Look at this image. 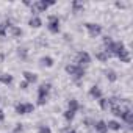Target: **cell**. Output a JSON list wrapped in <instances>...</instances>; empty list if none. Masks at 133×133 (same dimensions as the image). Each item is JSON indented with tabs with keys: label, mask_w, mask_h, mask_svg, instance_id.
Instances as JSON below:
<instances>
[{
	"label": "cell",
	"mask_w": 133,
	"mask_h": 133,
	"mask_svg": "<svg viewBox=\"0 0 133 133\" xmlns=\"http://www.w3.org/2000/svg\"><path fill=\"white\" fill-rule=\"evenodd\" d=\"M50 89H52V85L50 83H42L38 88V105H45L47 97L50 94Z\"/></svg>",
	"instance_id": "obj_1"
},
{
	"label": "cell",
	"mask_w": 133,
	"mask_h": 133,
	"mask_svg": "<svg viewBox=\"0 0 133 133\" xmlns=\"http://www.w3.org/2000/svg\"><path fill=\"white\" fill-rule=\"evenodd\" d=\"M66 72L74 78H83L85 77V69L77 66V64H68L66 66Z\"/></svg>",
	"instance_id": "obj_2"
},
{
	"label": "cell",
	"mask_w": 133,
	"mask_h": 133,
	"mask_svg": "<svg viewBox=\"0 0 133 133\" xmlns=\"http://www.w3.org/2000/svg\"><path fill=\"white\" fill-rule=\"evenodd\" d=\"M52 5H55V2L53 0H38V2H35V3H31V11H35V13H42V11H45L49 6H52Z\"/></svg>",
	"instance_id": "obj_3"
},
{
	"label": "cell",
	"mask_w": 133,
	"mask_h": 133,
	"mask_svg": "<svg viewBox=\"0 0 133 133\" xmlns=\"http://www.w3.org/2000/svg\"><path fill=\"white\" fill-rule=\"evenodd\" d=\"M47 28H49V31L53 33V35L59 33V19H58V16H49Z\"/></svg>",
	"instance_id": "obj_4"
},
{
	"label": "cell",
	"mask_w": 133,
	"mask_h": 133,
	"mask_svg": "<svg viewBox=\"0 0 133 133\" xmlns=\"http://www.w3.org/2000/svg\"><path fill=\"white\" fill-rule=\"evenodd\" d=\"M91 63V56L88 52H80L78 56H77V66H80V68H86V66Z\"/></svg>",
	"instance_id": "obj_5"
},
{
	"label": "cell",
	"mask_w": 133,
	"mask_h": 133,
	"mask_svg": "<svg viewBox=\"0 0 133 133\" xmlns=\"http://www.w3.org/2000/svg\"><path fill=\"white\" fill-rule=\"evenodd\" d=\"M33 110H35L33 103H17L16 105V113L17 114H28V113H33Z\"/></svg>",
	"instance_id": "obj_6"
},
{
	"label": "cell",
	"mask_w": 133,
	"mask_h": 133,
	"mask_svg": "<svg viewBox=\"0 0 133 133\" xmlns=\"http://www.w3.org/2000/svg\"><path fill=\"white\" fill-rule=\"evenodd\" d=\"M85 27H86V30H88L91 38H97L102 33V27L97 25V24H85Z\"/></svg>",
	"instance_id": "obj_7"
},
{
	"label": "cell",
	"mask_w": 133,
	"mask_h": 133,
	"mask_svg": "<svg viewBox=\"0 0 133 133\" xmlns=\"http://www.w3.org/2000/svg\"><path fill=\"white\" fill-rule=\"evenodd\" d=\"M121 119H122L125 124L131 125V124H133V113H131V110H130V108H124V111H122V114H121Z\"/></svg>",
	"instance_id": "obj_8"
},
{
	"label": "cell",
	"mask_w": 133,
	"mask_h": 133,
	"mask_svg": "<svg viewBox=\"0 0 133 133\" xmlns=\"http://www.w3.org/2000/svg\"><path fill=\"white\" fill-rule=\"evenodd\" d=\"M92 127L96 128L97 133H107L108 131V127H107V122L105 121H97V122H94Z\"/></svg>",
	"instance_id": "obj_9"
},
{
	"label": "cell",
	"mask_w": 133,
	"mask_h": 133,
	"mask_svg": "<svg viewBox=\"0 0 133 133\" xmlns=\"http://www.w3.org/2000/svg\"><path fill=\"white\" fill-rule=\"evenodd\" d=\"M22 75H24V78H25L27 83H36V80H38V75L33 74V72H28V71H25Z\"/></svg>",
	"instance_id": "obj_10"
},
{
	"label": "cell",
	"mask_w": 133,
	"mask_h": 133,
	"mask_svg": "<svg viewBox=\"0 0 133 133\" xmlns=\"http://www.w3.org/2000/svg\"><path fill=\"white\" fill-rule=\"evenodd\" d=\"M89 96L91 97H94V99H102V91H100V88L99 86H92L91 89H89Z\"/></svg>",
	"instance_id": "obj_11"
},
{
	"label": "cell",
	"mask_w": 133,
	"mask_h": 133,
	"mask_svg": "<svg viewBox=\"0 0 133 133\" xmlns=\"http://www.w3.org/2000/svg\"><path fill=\"white\" fill-rule=\"evenodd\" d=\"M28 25H30V27H33V28H39V27L42 25V21H41L38 16H33V17L28 21Z\"/></svg>",
	"instance_id": "obj_12"
},
{
	"label": "cell",
	"mask_w": 133,
	"mask_h": 133,
	"mask_svg": "<svg viewBox=\"0 0 133 133\" xmlns=\"http://www.w3.org/2000/svg\"><path fill=\"white\" fill-rule=\"evenodd\" d=\"M117 58H119L122 63H130V52H128L127 49H124V50L117 55Z\"/></svg>",
	"instance_id": "obj_13"
},
{
	"label": "cell",
	"mask_w": 133,
	"mask_h": 133,
	"mask_svg": "<svg viewBox=\"0 0 133 133\" xmlns=\"http://www.w3.org/2000/svg\"><path fill=\"white\" fill-rule=\"evenodd\" d=\"M105 77H107V80L108 82H116L117 80V75H116V72L113 71V69H108V71H105Z\"/></svg>",
	"instance_id": "obj_14"
},
{
	"label": "cell",
	"mask_w": 133,
	"mask_h": 133,
	"mask_svg": "<svg viewBox=\"0 0 133 133\" xmlns=\"http://www.w3.org/2000/svg\"><path fill=\"white\" fill-rule=\"evenodd\" d=\"M68 110H71V111H74V113H77L78 110H80V105H78V102L75 100V99H71L69 100V103H68Z\"/></svg>",
	"instance_id": "obj_15"
},
{
	"label": "cell",
	"mask_w": 133,
	"mask_h": 133,
	"mask_svg": "<svg viewBox=\"0 0 133 133\" xmlns=\"http://www.w3.org/2000/svg\"><path fill=\"white\" fill-rule=\"evenodd\" d=\"M107 127H108V130H114V131H117V130H121V122H117V121H108Z\"/></svg>",
	"instance_id": "obj_16"
},
{
	"label": "cell",
	"mask_w": 133,
	"mask_h": 133,
	"mask_svg": "<svg viewBox=\"0 0 133 133\" xmlns=\"http://www.w3.org/2000/svg\"><path fill=\"white\" fill-rule=\"evenodd\" d=\"M0 82L5 83V85H10V83L13 82V75H10V74H2V75H0Z\"/></svg>",
	"instance_id": "obj_17"
},
{
	"label": "cell",
	"mask_w": 133,
	"mask_h": 133,
	"mask_svg": "<svg viewBox=\"0 0 133 133\" xmlns=\"http://www.w3.org/2000/svg\"><path fill=\"white\" fill-rule=\"evenodd\" d=\"M41 64L42 66H47V68H52V66H53V59L50 56H42L41 58Z\"/></svg>",
	"instance_id": "obj_18"
},
{
	"label": "cell",
	"mask_w": 133,
	"mask_h": 133,
	"mask_svg": "<svg viewBox=\"0 0 133 133\" xmlns=\"http://www.w3.org/2000/svg\"><path fill=\"white\" fill-rule=\"evenodd\" d=\"M108 58H110V56H108V55H107V53H105L103 50H102V52H97V53H96V59H99V61H102V63L108 61Z\"/></svg>",
	"instance_id": "obj_19"
},
{
	"label": "cell",
	"mask_w": 133,
	"mask_h": 133,
	"mask_svg": "<svg viewBox=\"0 0 133 133\" xmlns=\"http://www.w3.org/2000/svg\"><path fill=\"white\" fill-rule=\"evenodd\" d=\"M110 110H111V113H113L114 116H117V117H121V114H122V111H124L122 105H117V107H111Z\"/></svg>",
	"instance_id": "obj_20"
},
{
	"label": "cell",
	"mask_w": 133,
	"mask_h": 133,
	"mask_svg": "<svg viewBox=\"0 0 133 133\" xmlns=\"http://www.w3.org/2000/svg\"><path fill=\"white\" fill-rule=\"evenodd\" d=\"M10 30H11V35H13L14 38H19V36H22V30H21L19 27H14V25H11V27H10Z\"/></svg>",
	"instance_id": "obj_21"
},
{
	"label": "cell",
	"mask_w": 133,
	"mask_h": 133,
	"mask_svg": "<svg viewBox=\"0 0 133 133\" xmlns=\"http://www.w3.org/2000/svg\"><path fill=\"white\" fill-rule=\"evenodd\" d=\"M72 11H74V13L83 11V3H80V2H72Z\"/></svg>",
	"instance_id": "obj_22"
},
{
	"label": "cell",
	"mask_w": 133,
	"mask_h": 133,
	"mask_svg": "<svg viewBox=\"0 0 133 133\" xmlns=\"http://www.w3.org/2000/svg\"><path fill=\"white\" fill-rule=\"evenodd\" d=\"M99 103H100V108L102 110H108L110 108V102H108V99H99Z\"/></svg>",
	"instance_id": "obj_23"
},
{
	"label": "cell",
	"mask_w": 133,
	"mask_h": 133,
	"mask_svg": "<svg viewBox=\"0 0 133 133\" xmlns=\"http://www.w3.org/2000/svg\"><path fill=\"white\" fill-rule=\"evenodd\" d=\"M74 116H75V113H74V111H71V110H68V111H64V119L68 121V122H71V121L74 119Z\"/></svg>",
	"instance_id": "obj_24"
},
{
	"label": "cell",
	"mask_w": 133,
	"mask_h": 133,
	"mask_svg": "<svg viewBox=\"0 0 133 133\" xmlns=\"http://www.w3.org/2000/svg\"><path fill=\"white\" fill-rule=\"evenodd\" d=\"M13 133H24V125H22V124H16Z\"/></svg>",
	"instance_id": "obj_25"
},
{
	"label": "cell",
	"mask_w": 133,
	"mask_h": 133,
	"mask_svg": "<svg viewBox=\"0 0 133 133\" xmlns=\"http://www.w3.org/2000/svg\"><path fill=\"white\" fill-rule=\"evenodd\" d=\"M17 53H19V56H21L22 59H25V58H27V49H19V50H17Z\"/></svg>",
	"instance_id": "obj_26"
},
{
	"label": "cell",
	"mask_w": 133,
	"mask_h": 133,
	"mask_svg": "<svg viewBox=\"0 0 133 133\" xmlns=\"http://www.w3.org/2000/svg\"><path fill=\"white\" fill-rule=\"evenodd\" d=\"M39 133H52V131H50V128L47 125H41L39 127Z\"/></svg>",
	"instance_id": "obj_27"
},
{
	"label": "cell",
	"mask_w": 133,
	"mask_h": 133,
	"mask_svg": "<svg viewBox=\"0 0 133 133\" xmlns=\"http://www.w3.org/2000/svg\"><path fill=\"white\" fill-rule=\"evenodd\" d=\"M6 35V27H5V24L2 25V24H0V38H3Z\"/></svg>",
	"instance_id": "obj_28"
},
{
	"label": "cell",
	"mask_w": 133,
	"mask_h": 133,
	"mask_svg": "<svg viewBox=\"0 0 133 133\" xmlns=\"http://www.w3.org/2000/svg\"><path fill=\"white\" fill-rule=\"evenodd\" d=\"M19 88H21V89H27V88H28V83H27V82L24 80V82H22V83L19 85Z\"/></svg>",
	"instance_id": "obj_29"
},
{
	"label": "cell",
	"mask_w": 133,
	"mask_h": 133,
	"mask_svg": "<svg viewBox=\"0 0 133 133\" xmlns=\"http://www.w3.org/2000/svg\"><path fill=\"white\" fill-rule=\"evenodd\" d=\"M63 133H77V131H75V130H71V128H64Z\"/></svg>",
	"instance_id": "obj_30"
},
{
	"label": "cell",
	"mask_w": 133,
	"mask_h": 133,
	"mask_svg": "<svg viewBox=\"0 0 133 133\" xmlns=\"http://www.w3.org/2000/svg\"><path fill=\"white\" fill-rule=\"evenodd\" d=\"M5 121V114H3V110H0V122Z\"/></svg>",
	"instance_id": "obj_31"
},
{
	"label": "cell",
	"mask_w": 133,
	"mask_h": 133,
	"mask_svg": "<svg viewBox=\"0 0 133 133\" xmlns=\"http://www.w3.org/2000/svg\"><path fill=\"white\" fill-rule=\"evenodd\" d=\"M5 61V55L3 53H0V63H3Z\"/></svg>",
	"instance_id": "obj_32"
}]
</instances>
